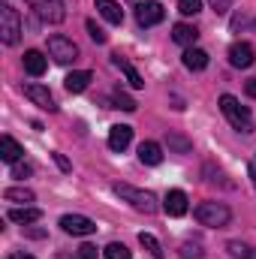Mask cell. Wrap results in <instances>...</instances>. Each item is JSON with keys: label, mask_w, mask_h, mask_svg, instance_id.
<instances>
[{"label": "cell", "mask_w": 256, "mask_h": 259, "mask_svg": "<svg viewBox=\"0 0 256 259\" xmlns=\"http://www.w3.org/2000/svg\"><path fill=\"white\" fill-rule=\"evenodd\" d=\"M220 112H223V118L238 130V133H253V118H250V112H247L232 94H223V97H220Z\"/></svg>", "instance_id": "cell-1"}, {"label": "cell", "mask_w": 256, "mask_h": 259, "mask_svg": "<svg viewBox=\"0 0 256 259\" xmlns=\"http://www.w3.org/2000/svg\"><path fill=\"white\" fill-rule=\"evenodd\" d=\"M112 193L121 196L124 202H130L136 211H145V214H154L157 211V196L151 190H139L133 184H112Z\"/></svg>", "instance_id": "cell-2"}, {"label": "cell", "mask_w": 256, "mask_h": 259, "mask_svg": "<svg viewBox=\"0 0 256 259\" xmlns=\"http://www.w3.org/2000/svg\"><path fill=\"white\" fill-rule=\"evenodd\" d=\"M196 220L202 223V226H226L229 220H232V211L223 205V202H202V205H196Z\"/></svg>", "instance_id": "cell-3"}, {"label": "cell", "mask_w": 256, "mask_h": 259, "mask_svg": "<svg viewBox=\"0 0 256 259\" xmlns=\"http://www.w3.org/2000/svg\"><path fill=\"white\" fill-rule=\"evenodd\" d=\"M0 36L6 46H15L21 39V18H18V9H12L9 3L0 6Z\"/></svg>", "instance_id": "cell-4"}, {"label": "cell", "mask_w": 256, "mask_h": 259, "mask_svg": "<svg viewBox=\"0 0 256 259\" xmlns=\"http://www.w3.org/2000/svg\"><path fill=\"white\" fill-rule=\"evenodd\" d=\"M30 9L46 21V24H61L66 18V6L64 0H27Z\"/></svg>", "instance_id": "cell-5"}, {"label": "cell", "mask_w": 256, "mask_h": 259, "mask_svg": "<svg viewBox=\"0 0 256 259\" xmlns=\"http://www.w3.org/2000/svg\"><path fill=\"white\" fill-rule=\"evenodd\" d=\"M49 55H52L58 64H72V61L78 58V46H75L72 39L61 36V33H55V36H49Z\"/></svg>", "instance_id": "cell-6"}, {"label": "cell", "mask_w": 256, "mask_h": 259, "mask_svg": "<svg viewBox=\"0 0 256 259\" xmlns=\"http://www.w3.org/2000/svg\"><path fill=\"white\" fill-rule=\"evenodd\" d=\"M61 229H64L66 235L84 238V235H94V232H97V223H94L91 217H84V214H64V217H61Z\"/></svg>", "instance_id": "cell-7"}, {"label": "cell", "mask_w": 256, "mask_h": 259, "mask_svg": "<svg viewBox=\"0 0 256 259\" xmlns=\"http://www.w3.org/2000/svg\"><path fill=\"white\" fill-rule=\"evenodd\" d=\"M166 18V9L160 6V3H139L136 6V21L142 24V27H154V24H160Z\"/></svg>", "instance_id": "cell-8"}, {"label": "cell", "mask_w": 256, "mask_h": 259, "mask_svg": "<svg viewBox=\"0 0 256 259\" xmlns=\"http://www.w3.org/2000/svg\"><path fill=\"white\" fill-rule=\"evenodd\" d=\"M253 61H256V52L250 42H232L229 46V64L235 69H247V66H253Z\"/></svg>", "instance_id": "cell-9"}, {"label": "cell", "mask_w": 256, "mask_h": 259, "mask_svg": "<svg viewBox=\"0 0 256 259\" xmlns=\"http://www.w3.org/2000/svg\"><path fill=\"white\" fill-rule=\"evenodd\" d=\"M24 97H27L30 103H36L39 109H49V112H55V109H58V103H55L52 91H49V88H42V84H24Z\"/></svg>", "instance_id": "cell-10"}, {"label": "cell", "mask_w": 256, "mask_h": 259, "mask_svg": "<svg viewBox=\"0 0 256 259\" xmlns=\"http://www.w3.org/2000/svg\"><path fill=\"white\" fill-rule=\"evenodd\" d=\"M163 211L169 217H184L187 214V193L184 190H169L163 199Z\"/></svg>", "instance_id": "cell-11"}, {"label": "cell", "mask_w": 256, "mask_h": 259, "mask_svg": "<svg viewBox=\"0 0 256 259\" xmlns=\"http://www.w3.org/2000/svg\"><path fill=\"white\" fill-rule=\"evenodd\" d=\"M130 142H133V127L115 124V127L109 130V148H112V151H124Z\"/></svg>", "instance_id": "cell-12"}, {"label": "cell", "mask_w": 256, "mask_h": 259, "mask_svg": "<svg viewBox=\"0 0 256 259\" xmlns=\"http://www.w3.org/2000/svg\"><path fill=\"white\" fill-rule=\"evenodd\" d=\"M97 12L109 21V24H121L124 21V9L118 0H97Z\"/></svg>", "instance_id": "cell-13"}, {"label": "cell", "mask_w": 256, "mask_h": 259, "mask_svg": "<svg viewBox=\"0 0 256 259\" xmlns=\"http://www.w3.org/2000/svg\"><path fill=\"white\" fill-rule=\"evenodd\" d=\"M0 157H3V163H18V160L24 157V148H21L12 136H3V139H0Z\"/></svg>", "instance_id": "cell-14"}, {"label": "cell", "mask_w": 256, "mask_h": 259, "mask_svg": "<svg viewBox=\"0 0 256 259\" xmlns=\"http://www.w3.org/2000/svg\"><path fill=\"white\" fill-rule=\"evenodd\" d=\"M91 72L88 69H78V72H69L64 78V88L69 91V94H81V91H88V84H91Z\"/></svg>", "instance_id": "cell-15"}, {"label": "cell", "mask_w": 256, "mask_h": 259, "mask_svg": "<svg viewBox=\"0 0 256 259\" xmlns=\"http://www.w3.org/2000/svg\"><path fill=\"white\" fill-rule=\"evenodd\" d=\"M139 160H142L145 166H160L163 148H160L157 142H142V145H139Z\"/></svg>", "instance_id": "cell-16"}, {"label": "cell", "mask_w": 256, "mask_h": 259, "mask_svg": "<svg viewBox=\"0 0 256 259\" xmlns=\"http://www.w3.org/2000/svg\"><path fill=\"white\" fill-rule=\"evenodd\" d=\"M172 39H175L178 46H184V49H190L193 42L199 39V30H196L193 24H184V21H181V24H175V27H172Z\"/></svg>", "instance_id": "cell-17"}, {"label": "cell", "mask_w": 256, "mask_h": 259, "mask_svg": "<svg viewBox=\"0 0 256 259\" xmlns=\"http://www.w3.org/2000/svg\"><path fill=\"white\" fill-rule=\"evenodd\" d=\"M46 66H49V61H46V55H42V52H36V49L24 52V69H27L30 75H42V72H46Z\"/></svg>", "instance_id": "cell-18"}, {"label": "cell", "mask_w": 256, "mask_h": 259, "mask_svg": "<svg viewBox=\"0 0 256 259\" xmlns=\"http://www.w3.org/2000/svg\"><path fill=\"white\" fill-rule=\"evenodd\" d=\"M181 61H184V66L187 69H193V72H199V69H205L208 66V52H202V49H187L184 55H181Z\"/></svg>", "instance_id": "cell-19"}, {"label": "cell", "mask_w": 256, "mask_h": 259, "mask_svg": "<svg viewBox=\"0 0 256 259\" xmlns=\"http://www.w3.org/2000/svg\"><path fill=\"white\" fill-rule=\"evenodd\" d=\"M112 64H115L118 69H121V72H124V75H127L130 88H136V91H139V88H145V81H142V75L136 72V66H133V64H127V61H124L121 55H112Z\"/></svg>", "instance_id": "cell-20"}, {"label": "cell", "mask_w": 256, "mask_h": 259, "mask_svg": "<svg viewBox=\"0 0 256 259\" xmlns=\"http://www.w3.org/2000/svg\"><path fill=\"white\" fill-rule=\"evenodd\" d=\"M39 217H42V211H39V208H30V205H24V208H12V211H9V220H12V223H21V226L36 223Z\"/></svg>", "instance_id": "cell-21"}, {"label": "cell", "mask_w": 256, "mask_h": 259, "mask_svg": "<svg viewBox=\"0 0 256 259\" xmlns=\"http://www.w3.org/2000/svg\"><path fill=\"white\" fill-rule=\"evenodd\" d=\"M139 244H142V247H145L154 259H163V247H160V241H157L151 232H142V235H139Z\"/></svg>", "instance_id": "cell-22"}, {"label": "cell", "mask_w": 256, "mask_h": 259, "mask_svg": "<svg viewBox=\"0 0 256 259\" xmlns=\"http://www.w3.org/2000/svg\"><path fill=\"white\" fill-rule=\"evenodd\" d=\"M3 199H6V202H24V205H27V202H33L36 196H33V190H27V187H9V190L3 193Z\"/></svg>", "instance_id": "cell-23"}, {"label": "cell", "mask_w": 256, "mask_h": 259, "mask_svg": "<svg viewBox=\"0 0 256 259\" xmlns=\"http://www.w3.org/2000/svg\"><path fill=\"white\" fill-rule=\"evenodd\" d=\"M226 250H229L235 259H256V250H253V247H247L244 241H229V244H226Z\"/></svg>", "instance_id": "cell-24"}, {"label": "cell", "mask_w": 256, "mask_h": 259, "mask_svg": "<svg viewBox=\"0 0 256 259\" xmlns=\"http://www.w3.org/2000/svg\"><path fill=\"white\" fill-rule=\"evenodd\" d=\"M106 259H133L127 244H121V241H112L109 247H106Z\"/></svg>", "instance_id": "cell-25"}, {"label": "cell", "mask_w": 256, "mask_h": 259, "mask_svg": "<svg viewBox=\"0 0 256 259\" xmlns=\"http://www.w3.org/2000/svg\"><path fill=\"white\" fill-rule=\"evenodd\" d=\"M115 109H124V112H136L139 106H136V100L127 97L124 91H115Z\"/></svg>", "instance_id": "cell-26"}, {"label": "cell", "mask_w": 256, "mask_h": 259, "mask_svg": "<svg viewBox=\"0 0 256 259\" xmlns=\"http://www.w3.org/2000/svg\"><path fill=\"white\" fill-rule=\"evenodd\" d=\"M178 12L181 15H199L202 12V0H178Z\"/></svg>", "instance_id": "cell-27"}, {"label": "cell", "mask_w": 256, "mask_h": 259, "mask_svg": "<svg viewBox=\"0 0 256 259\" xmlns=\"http://www.w3.org/2000/svg\"><path fill=\"white\" fill-rule=\"evenodd\" d=\"M84 27H88L91 39H94L97 46H103V42H106V33H103V27H97V21H94V18H88V21H84Z\"/></svg>", "instance_id": "cell-28"}, {"label": "cell", "mask_w": 256, "mask_h": 259, "mask_svg": "<svg viewBox=\"0 0 256 259\" xmlns=\"http://www.w3.org/2000/svg\"><path fill=\"white\" fill-rule=\"evenodd\" d=\"M30 175H33V166H30V163H12V178H21V181H24V178H30Z\"/></svg>", "instance_id": "cell-29"}, {"label": "cell", "mask_w": 256, "mask_h": 259, "mask_svg": "<svg viewBox=\"0 0 256 259\" xmlns=\"http://www.w3.org/2000/svg\"><path fill=\"white\" fill-rule=\"evenodd\" d=\"M181 256L184 259H202V250H199V244H184V247H181Z\"/></svg>", "instance_id": "cell-30"}, {"label": "cell", "mask_w": 256, "mask_h": 259, "mask_svg": "<svg viewBox=\"0 0 256 259\" xmlns=\"http://www.w3.org/2000/svg\"><path fill=\"white\" fill-rule=\"evenodd\" d=\"M211 3V9L217 12V15H223V12H229V6H232V0H208Z\"/></svg>", "instance_id": "cell-31"}, {"label": "cell", "mask_w": 256, "mask_h": 259, "mask_svg": "<svg viewBox=\"0 0 256 259\" xmlns=\"http://www.w3.org/2000/svg\"><path fill=\"white\" fill-rule=\"evenodd\" d=\"M78 259H97V247L94 244H81L78 247Z\"/></svg>", "instance_id": "cell-32"}, {"label": "cell", "mask_w": 256, "mask_h": 259, "mask_svg": "<svg viewBox=\"0 0 256 259\" xmlns=\"http://www.w3.org/2000/svg\"><path fill=\"white\" fill-rule=\"evenodd\" d=\"M169 145H175L181 154H187V151H190V142H184V139H178V136H169Z\"/></svg>", "instance_id": "cell-33"}, {"label": "cell", "mask_w": 256, "mask_h": 259, "mask_svg": "<svg viewBox=\"0 0 256 259\" xmlns=\"http://www.w3.org/2000/svg\"><path fill=\"white\" fill-rule=\"evenodd\" d=\"M55 163H58V166H61L64 172H69V169H72V166H69V160H66L64 154H55Z\"/></svg>", "instance_id": "cell-34"}, {"label": "cell", "mask_w": 256, "mask_h": 259, "mask_svg": "<svg viewBox=\"0 0 256 259\" xmlns=\"http://www.w3.org/2000/svg\"><path fill=\"white\" fill-rule=\"evenodd\" d=\"M244 91H247V97H253L256 100V78H250V81L244 84Z\"/></svg>", "instance_id": "cell-35"}, {"label": "cell", "mask_w": 256, "mask_h": 259, "mask_svg": "<svg viewBox=\"0 0 256 259\" xmlns=\"http://www.w3.org/2000/svg\"><path fill=\"white\" fill-rule=\"evenodd\" d=\"M24 232H27V235H30V238H42V235H46V232H42V229H24Z\"/></svg>", "instance_id": "cell-36"}, {"label": "cell", "mask_w": 256, "mask_h": 259, "mask_svg": "<svg viewBox=\"0 0 256 259\" xmlns=\"http://www.w3.org/2000/svg\"><path fill=\"white\" fill-rule=\"evenodd\" d=\"M247 172H250V178H253V187H256V163H250V166H247Z\"/></svg>", "instance_id": "cell-37"}, {"label": "cell", "mask_w": 256, "mask_h": 259, "mask_svg": "<svg viewBox=\"0 0 256 259\" xmlns=\"http://www.w3.org/2000/svg\"><path fill=\"white\" fill-rule=\"evenodd\" d=\"M9 259H33V256H30V253H12Z\"/></svg>", "instance_id": "cell-38"}, {"label": "cell", "mask_w": 256, "mask_h": 259, "mask_svg": "<svg viewBox=\"0 0 256 259\" xmlns=\"http://www.w3.org/2000/svg\"><path fill=\"white\" fill-rule=\"evenodd\" d=\"M61 259H64V256H61Z\"/></svg>", "instance_id": "cell-39"}]
</instances>
